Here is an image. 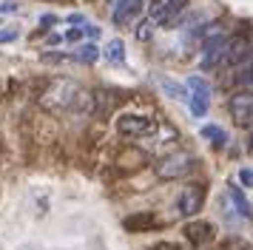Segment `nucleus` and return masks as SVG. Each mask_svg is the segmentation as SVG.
<instances>
[{"mask_svg":"<svg viewBox=\"0 0 253 250\" xmlns=\"http://www.w3.org/2000/svg\"><path fill=\"white\" fill-rule=\"evenodd\" d=\"M194 168H196V157L191 151H171V154H165L162 159L154 162V173H157L162 182L182 179V176H188Z\"/></svg>","mask_w":253,"mask_h":250,"instance_id":"1","label":"nucleus"},{"mask_svg":"<svg viewBox=\"0 0 253 250\" xmlns=\"http://www.w3.org/2000/svg\"><path fill=\"white\" fill-rule=\"evenodd\" d=\"M77 100H80V88L71 80H54V83H48V88L40 97V102L46 108H51V111H69V108L77 105Z\"/></svg>","mask_w":253,"mask_h":250,"instance_id":"2","label":"nucleus"},{"mask_svg":"<svg viewBox=\"0 0 253 250\" xmlns=\"http://www.w3.org/2000/svg\"><path fill=\"white\" fill-rule=\"evenodd\" d=\"M208 196V188L202 185V182H188L182 191H179V196H176V216H182V219H191L194 213H199V208H202V202H205Z\"/></svg>","mask_w":253,"mask_h":250,"instance_id":"3","label":"nucleus"},{"mask_svg":"<svg viewBox=\"0 0 253 250\" xmlns=\"http://www.w3.org/2000/svg\"><path fill=\"white\" fill-rule=\"evenodd\" d=\"M188 9V0H157L151 6V14H148V23L151 26H165V29H173L179 14Z\"/></svg>","mask_w":253,"mask_h":250,"instance_id":"4","label":"nucleus"},{"mask_svg":"<svg viewBox=\"0 0 253 250\" xmlns=\"http://www.w3.org/2000/svg\"><path fill=\"white\" fill-rule=\"evenodd\" d=\"M117 131L123 136H145V134H154L157 131V120L154 117H145V114H120L117 117Z\"/></svg>","mask_w":253,"mask_h":250,"instance_id":"5","label":"nucleus"},{"mask_svg":"<svg viewBox=\"0 0 253 250\" xmlns=\"http://www.w3.org/2000/svg\"><path fill=\"white\" fill-rule=\"evenodd\" d=\"M185 88H188V105H191V114L194 117H205L208 108H211V85H208L202 77H188L185 83Z\"/></svg>","mask_w":253,"mask_h":250,"instance_id":"6","label":"nucleus"},{"mask_svg":"<svg viewBox=\"0 0 253 250\" xmlns=\"http://www.w3.org/2000/svg\"><path fill=\"white\" fill-rule=\"evenodd\" d=\"M228 111L233 117V123L239 125V128H251L253 125V94L251 91H236L228 102Z\"/></svg>","mask_w":253,"mask_h":250,"instance_id":"7","label":"nucleus"},{"mask_svg":"<svg viewBox=\"0 0 253 250\" xmlns=\"http://www.w3.org/2000/svg\"><path fill=\"white\" fill-rule=\"evenodd\" d=\"M228 43H230V37L205 40V43H202V51H199V66L202 68H222L225 54H228Z\"/></svg>","mask_w":253,"mask_h":250,"instance_id":"8","label":"nucleus"},{"mask_svg":"<svg viewBox=\"0 0 253 250\" xmlns=\"http://www.w3.org/2000/svg\"><path fill=\"white\" fill-rule=\"evenodd\" d=\"M251 51H253V43L245 37V34H236V37H230L228 54H225V63H222V66L236 68L239 63H245V60H248V54H251Z\"/></svg>","mask_w":253,"mask_h":250,"instance_id":"9","label":"nucleus"},{"mask_svg":"<svg viewBox=\"0 0 253 250\" xmlns=\"http://www.w3.org/2000/svg\"><path fill=\"white\" fill-rule=\"evenodd\" d=\"M213 236H216V230H213V225L211 222H188L185 225V239L194 245V248H205L208 242H213Z\"/></svg>","mask_w":253,"mask_h":250,"instance_id":"10","label":"nucleus"},{"mask_svg":"<svg viewBox=\"0 0 253 250\" xmlns=\"http://www.w3.org/2000/svg\"><path fill=\"white\" fill-rule=\"evenodd\" d=\"M139 11H142V0H117L111 9V20L117 26H128L131 20L139 17Z\"/></svg>","mask_w":253,"mask_h":250,"instance_id":"11","label":"nucleus"},{"mask_svg":"<svg viewBox=\"0 0 253 250\" xmlns=\"http://www.w3.org/2000/svg\"><path fill=\"white\" fill-rule=\"evenodd\" d=\"M123 225H126V230H131V233H145V230H154V227H157V216L148 213V210H139V213L128 216Z\"/></svg>","mask_w":253,"mask_h":250,"instance_id":"12","label":"nucleus"},{"mask_svg":"<svg viewBox=\"0 0 253 250\" xmlns=\"http://www.w3.org/2000/svg\"><path fill=\"white\" fill-rule=\"evenodd\" d=\"M157 85H160L171 100H182V102H188V88H185L182 83H173V80H168V77H157Z\"/></svg>","mask_w":253,"mask_h":250,"instance_id":"13","label":"nucleus"},{"mask_svg":"<svg viewBox=\"0 0 253 250\" xmlns=\"http://www.w3.org/2000/svg\"><path fill=\"white\" fill-rule=\"evenodd\" d=\"M100 54H103L108 63H114V66H123V63H126V43L114 37V40H108L105 51H100Z\"/></svg>","mask_w":253,"mask_h":250,"instance_id":"14","label":"nucleus"},{"mask_svg":"<svg viewBox=\"0 0 253 250\" xmlns=\"http://www.w3.org/2000/svg\"><path fill=\"white\" fill-rule=\"evenodd\" d=\"M228 199L233 202V208H236V213H239V216H245V219H253V208H251V202L245 199L242 188H230V191H228Z\"/></svg>","mask_w":253,"mask_h":250,"instance_id":"15","label":"nucleus"},{"mask_svg":"<svg viewBox=\"0 0 253 250\" xmlns=\"http://www.w3.org/2000/svg\"><path fill=\"white\" fill-rule=\"evenodd\" d=\"M233 80L239 83L242 88L253 85V51L248 54V60H245V63H239V66H236V71H233Z\"/></svg>","mask_w":253,"mask_h":250,"instance_id":"16","label":"nucleus"},{"mask_svg":"<svg viewBox=\"0 0 253 250\" xmlns=\"http://www.w3.org/2000/svg\"><path fill=\"white\" fill-rule=\"evenodd\" d=\"M202 136L211 139V145H213V148H222L225 142H228L225 128H219V125H202Z\"/></svg>","mask_w":253,"mask_h":250,"instance_id":"17","label":"nucleus"},{"mask_svg":"<svg viewBox=\"0 0 253 250\" xmlns=\"http://www.w3.org/2000/svg\"><path fill=\"white\" fill-rule=\"evenodd\" d=\"M77 60H83V63H88V66H91V63H97V60H100V48H97L94 43L80 45V51H77Z\"/></svg>","mask_w":253,"mask_h":250,"instance_id":"18","label":"nucleus"},{"mask_svg":"<svg viewBox=\"0 0 253 250\" xmlns=\"http://www.w3.org/2000/svg\"><path fill=\"white\" fill-rule=\"evenodd\" d=\"M40 60H43V63H66V60H74V57L66 54V51H46Z\"/></svg>","mask_w":253,"mask_h":250,"instance_id":"19","label":"nucleus"},{"mask_svg":"<svg viewBox=\"0 0 253 250\" xmlns=\"http://www.w3.org/2000/svg\"><path fill=\"white\" fill-rule=\"evenodd\" d=\"M151 32H154V26H151L148 20H142V23L137 26V37H139V40H148V37H151Z\"/></svg>","mask_w":253,"mask_h":250,"instance_id":"20","label":"nucleus"},{"mask_svg":"<svg viewBox=\"0 0 253 250\" xmlns=\"http://www.w3.org/2000/svg\"><path fill=\"white\" fill-rule=\"evenodd\" d=\"M239 182L245 185V188H253V170L251 168H242L239 170Z\"/></svg>","mask_w":253,"mask_h":250,"instance_id":"21","label":"nucleus"},{"mask_svg":"<svg viewBox=\"0 0 253 250\" xmlns=\"http://www.w3.org/2000/svg\"><path fill=\"white\" fill-rule=\"evenodd\" d=\"M17 40V29H0V43H12Z\"/></svg>","mask_w":253,"mask_h":250,"instance_id":"22","label":"nucleus"},{"mask_svg":"<svg viewBox=\"0 0 253 250\" xmlns=\"http://www.w3.org/2000/svg\"><path fill=\"white\" fill-rule=\"evenodd\" d=\"M54 23H57V17H54V14H43V17H40V29L46 32V29H51Z\"/></svg>","mask_w":253,"mask_h":250,"instance_id":"23","label":"nucleus"},{"mask_svg":"<svg viewBox=\"0 0 253 250\" xmlns=\"http://www.w3.org/2000/svg\"><path fill=\"white\" fill-rule=\"evenodd\" d=\"M80 37H83V29H69V32H66V40H71V43L80 40Z\"/></svg>","mask_w":253,"mask_h":250,"instance_id":"24","label":"nucleus"},{"mask_svg":"<svg viewBox=\"0 0 253 250\" xmlns=\"http://www.w3.org/2000/svg\"><path fill=\"white\" fill-rule=\"evenodd\" d=\"M83 32L88 34V37H97V34H100V29H97V26H91V23H85V26H83Z\"/></svg>","mask_w":253,"mask_h":250,"instance_id":"25","label":"nucleus"},{"mask_svg":"<svg viewBox=\"0 0 253 250\" xmlns=\"http://www.w3.org/2000/svg\"><path fill=\"white\" fill-rule=\"evenodd\" d=\"M0 11H3V14H6V11H17V3H3Z\"/></svg>","mask_w":253,"mask_h":250,"instance_id":"26","label":"nucleus"},{"mask_svg":"<svg viewBox=\"0 0 253 250\" xmlns=\"http://www.w3.org/2000/svg\"><path fill=\"white\" fill-rule=\"evenodd\" d=\"M69 23H88V20H85L83 14H71V17H69Z\"/></svg>","mask_w":253,"mask_h":250,"instance_id":"27","label":"nucleus"},{"mask_svg":"<svg viewBox=\"0 0 253 250\" xmlns=\"http://www.w3.org/2000/svg\"><path fill=\"white\" fill-rule=\"evenodd\" d=\"M154 3H157V0H151V6H154Z\"/></svg>","mask_w":253,"mask_h":250,"instance_id":"28","label":"nucleus"},{"mask_svg":"<svg viewBox=\"0 0 253 250\" xmlns=\"http://www.w3.org/2000/svg\"><path fill=\"white\" fill-rule=\"evenodd\" d=\"M251 148H253V142H251Z\"/></svg>","mask_w":253,"mask_h":250,"instance_id":"29","label":"nucleus"}]
</instances>
